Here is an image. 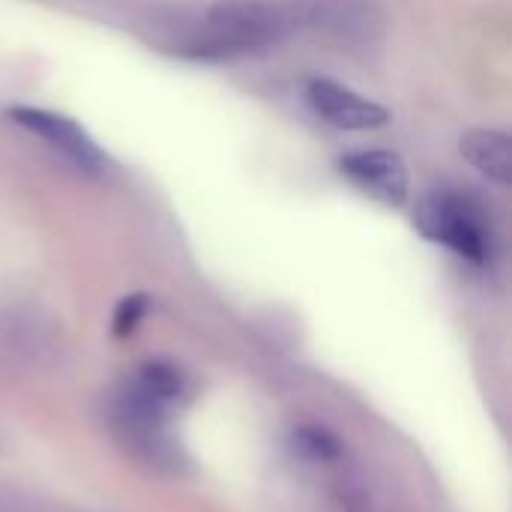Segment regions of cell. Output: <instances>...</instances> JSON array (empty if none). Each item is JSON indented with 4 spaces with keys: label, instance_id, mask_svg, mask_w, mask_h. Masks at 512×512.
Returning <instances> with one entry per match:
<instances>
[{
    "label": "cell",
    "instance_id": "obj_1",
    "mask_svg": "<svg viewBox=\"0 0 512 512\" xmlns=\"http://www.w3.org/2000/svg\"><path fill=\"white\" fill-rule=\"evenodd\" d=\"M306 27V0H216L207 9L195 54H243L276 45Z\"/></svg>",
    "mask_w": 512,
    "mask_h": 512
},
{
    "label": "cell",
    "instance_id": "obj_2",
    "mask_svg": "<svg viewBox=\"0 0 512 512\" xmlns=\"http://www.w3.org/2000/svg\"><path fill=\"white\" fill-rule=\"evenodd\" d=\"M417 228L429 240L450 246L474 264H483L492 252V240L480 213L456 195H435L423 201L417 210Z\"/></svg>",
    "mask_w": 512,
    "mask_h": 512
},
{
    "label": "cell",
    "instance_id": "obj_3",
    "mask_svg": "<svg viewBox=\"0 0 512 512\" xmlns=\"http://www.w3.org/2000/svg\"><path fill=\"white\" fill-rule=\"evenodd\" d=\"M9 117L21 129L33 132L48 147L63 153L78 168H84V171H105V165H108L105 153L99 150V144L75 120H69L63 114H54V111H45V108H24V105H15L9 111Z\"/></svg>",
    "mask_w": 512,
    "mask_h": 512
},
{
    "label": "cell",
    "instance_id": "obj_4",
    "mask_svg": "<svg viewBox=\"0 0 512 512\" xmlns=\"http://www.w3.org/2000/svg\"><path fill=\"white\" fill-rule=\"evenodd\" d=\"M306 27L342 45L375 42L384 15L378 0H306Z\"/></svg>",
    "mask_w": 512,
    "mask_h": 512
},
{
    "label": "cell",
    "instance_id": "obj_5",
    "mask_svg": "<svg viewBox=\"0 0 512 512\" xmlns=\"http://www.w3.org/2000/svg\"><path fill=\"white\" fill-rule=\"evenodd\" d=\"M306 102L309 108L330 126L348 129V132H366L381 129L390 120V111L330 78H312L306 84Z\"/></svg>",
    "mask_w": 512,
    "mask_h": 512
},
{
    "label": "cell",
    "instance_id": "obj_6",
    "mask_svg": "<svg viewBox=\"0 0 512 512\" xmlns=\"http://www.w3.org/2000/svg\"><path fill=\"white\" fill-rule=\"evenodd\" d=\"M339 168L345 177H351L366 195L378 198L381 204L399 207L408 201V189H411L408 165L393 150H357L348 153L339 162Z\"/></svg>",
    "mask_w": 512,
    "mask_h": 512
},
{
    "label": "cell",
    "instance_id": "obj_7",
    "mask_svg": "<svg viewBox=\"0 0 512 512\" xmlns=\"http://www.w3.org/2000/svg\"><path fill=\"white\" fill-rule=\"evenodd\" d=\"M510 135L498 132V129H471L459 150L462 156L492 183L498 186H510L512 183V153H510Z\"/></svg>",
    "mask_w": 512,
    "mask_h": 512
},
{
    "label": "cell",
    "instance_id": "obj_8",
    "mask_svg": "<svg viewBox=\"0 0 512 512\" xmlns=\"http://www.w3.org/2000/svg\"><path fill=\"white\" fill-rule=\"evenodd\" d=\"M144 309H147L144 297H129V300H123L120 309H117V318H114V330H117L120 336L129 333V330L138 324V318L144 315Z\"/></svg>",
    "mask_w": 512,
    "mask_h": 512
}]
</instances>
